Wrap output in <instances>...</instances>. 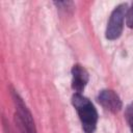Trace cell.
Returning <instances> with one entry per match:
<instances>
[{
  "instance_id": "1",
  "label": "cell",
  "mask_w": 133,
  "mask_h": 133,
  "mask_svg": "<svg viewBox=\"0 0 133 133\" xmlns=\"http://www.w3.org/2000/svg\"><path fill=\"white\" fill-rule=\"evenodd\" d=\"M72 104L77 111L82 129L85 133H94L98 124V112L89 99L82 94L74 92L72 96Z\"/></svg>"
},
{
  "instance_id": "2",
  "label": "cell",
  "mask_w": 133,
  "mask_h": 133,
  "mask_svg": "<svg viewBox=\"0 0 133 133\" xmlns=\"http://www.w3.org/2000/svg\"><path fill=\"white\" fill-rule=\"evenodd\" d=\"M127 10H128L127 3H121L112 10L105 31V36L107 39L114 41L122 35Z\"/></svg>"
},
{
  "instance_id": "3",
  "label": "cell",
  "mask_w": 133,
  "mask_h": 133,
  "mask_svg": "<svg viewBox=\"0 0 133 133\" xmlns=\"http://www.w3.org/2000/svg\"><path fill=\"white\" fill-rule=\"evenodd\" d=\"M11 95L17 109V115H16L17 122L19 124V127L21 128L22 133H36V128L34 125L33 117L28 107L24 103L23 99L14 89L11 90Z\"/></svg>"
},
{
  "instance_id": "4",
  "label": "cell",
  "mask_w": 133,
  "mask_h": 133,
  "mask_svg": "<svg viewBox=\"0 0 133 133\" xmlns=\"http://www.w3.org/2000/svg\"><path fill=\"white\" fill-rule=\"evenodd\" d=\"M97 101L105 110L111 113H116L123 108L119 96L112 89H102L97 96Z\"/></svg>"
},
{
  "instance_id": "5",
  "label": "cell",
  "mask_w": 133,
  "mask_h": 133,
  "mask_svg": "<svg viewBox=\"0 0 133 133\" xmlns=\"http://www.w3.org/2000/svg\"><path fill=\"white\" fill-rule=\"evenodd\" d=\"M72 88L77 94H82L88 80V72L81 64H74L72 68Z\"/></svg>"
},
{
  "instance_id": "6",
  "label": "cell",
  "mask_w": 133,
  "mask_h": 133,
  "mask_svg": "<svg viewBox=\"0 0 133 133\" xmlns=\"http://www.w3.org/2000/svg\"><path fill=\"white\" fill-rule=\"evenodd\" d=\"M125 118L127 121V124L130 128L131 133H133V102L127 105L125 110Z\"/></svg>"
},
{
  "instance_id": "7",
  "label": "cell",
  "mask_w": 133,
  "mask_h": 133,
  "mask_svg": "<svg viewBox=\"0 0 133 133\" xmlns=\"http://www.w3.org/2000/svg\"><path fill=\"white\" fill-rule=\"evenodd\" d=\"M126 25L129 28H133V3L130 8H128L126 14Z\"/></svg>"
}]
</instances>
